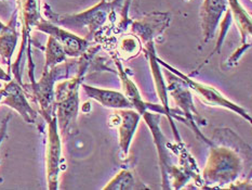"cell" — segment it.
I'll return each instance as SVG.
<instances>
[{
	"instance_id": "cell-1",
	"label": "cell",
	"mask_w": 252,
	"mask_h": 190,
	"mask_svg": "<svg viewBox=\"0 0 252 190\" xmlns=\"http://www.w3.org/2000/svg\"><path fill=\"white\" fill-rule=\"evenodd\" d=\"M210 154L202 172V183L210 188L232 185L244 170V159L235 146L228 147L211 140Z\"/></svg>"
},
{
	"instance_id": "cell-2",
	"label": "cell",
	"mask_w": 252,
	"mask_h": 190,
	"mask_svg": "<svg viewBox=\"0 0 252 190\" xmlns=\"http://www.w3.org/2000/svg\"><path fill=\"white\" fill-rule=\"evenodd\" d=\"M85 68L76 77L58 84L54 89V111L59 130L62 135L74 132L79 110V87L81 86Z\"/></svg>"
},
{
	"instance_id": "cell-3",
	"label": "cell",
	"mask_w": 252,
	"mask_h": 190,
	"mask_svg": "<svg viewBox=\"0 0 252 190\" xmlns=\"http://www.w3.org/2000/svg\"><path fill=\"white\" fill-rule=\"evenodd\" d=\"M157 61L159 62L162 67H165L169 71V72L173 73L175 76H178L179 78L182 79L186 84V86H188L189 89L194 90L196 92V95L198 96L202 100V102L206 103V105L227 109V110H231L235 113L239 114L240 116L244 117L245 119H247L249 123H251V116L249 115V113L246 111L244 108L239 107L238 105L232 102L231 100H228L225 96L222 95L220 91L215 88V87L204 84V83H198V81H196L193 78H190V76L184 75L183 73H181L179 70L174 69L173 67H171V65L167 64L165 61H163V60L159 59L158 57H157Z\"/></svg>"
},
{
	"instance_id": "cell-4",
	"label": "cell",
	"mask_w": 252,
	"mask_h": 190,
	"mask_svg": "<svg viewBox=\"0 0 252 190\" xmlns=\"http://www.w3.org/2000/svg\"><path fill=\"white\" fill-rule=\"evenodd\" d=\"M48 136L46 147V171L49 190L59 189V177L61 172L62 144L56 114L47 119Z\"/></svg>"
},
{
	"instance_id": "cell-5",
	"label": "cell",
	"mask_w": 252,
	"mask_h": 190,
	"mask_svg": "<svg viewBox=\"0 0 252 190\" xmlns=\"http://www.w3.org/2000/svg\"><path fill=\"white\" fill-rule=\"evenodd\" d=\"M167 91L170 92V95H171L174 101L177 102V105L182 109V114L180 115V121H183L184 123L188 124L196 133L197 136H199L206 144L210 145L211 140L207 139L198 128V124L201 123L197 121L199 118V115L194 107V102L193 99H191V94L189 87L186 86L182 79L174 75L173 80L170 81L169 85H167Z\"/></svg>"
},
{
	"instance_id": "cell-6",
	"label": "cell",
	"mask_w": 252,
	"mask_h": 190,
	"mask_svg": "<svg viewBox=\"0 0 252 190\" xmlns=\"http://www.w3.org/2000/svg\"><path fill=\"white\" fill-rule=\"evenodd\" d=\"M142 117L144 118L145 123L147 124V126L150 127L153 138H154V143L157 147L158 150V156H159V163H160V170L162 174V185L163 188L168 189L169 187V178L171 177L174 166L171 163V157L169 155V148H168V141L166 140L165 136H163L161 129H160V125L159 121L161 117L160 113H154V111L151 110H146L143 114H142Z\"/></svg>"
},
{
	"instance_id": "cell-7",
	"label": "cell",
	"mask_w": 252,
	"mask_h": 190,
	"mask_svg": "<svg viewBox=\"0 0 252 190\" xmlns=\"http://www.w3.org/2000/svg\"><path fill=\"white\" fill-rule=\"evenodd\" d=\"M37 29L46 33V34H49V36H52L54 39H57L60 45L63 47L66 56L78 58L86 54L88 49H89L90 42L86 38L78 37L73 33L63 30L54 24L48 23V22H41L40 24L37 25Z\"/></svg>"
},
{
	"instance_id": "cell-8",
	"label": "cell",
	"mask_w": 252,
	"mask_h": 190,
	"mask_svg": "<svg viewBox=\"0 0 252 190\" xmlns=\"http://www.w3.org/2000/svg\"><path fill=\"white\" fill-rule=\"evenodd\" d=\"M141 114L133 109H117L111 116V124L118 129L119 147L125 155H128L131 143L139 126Z\"/></svg>"
},
{
	"instance_id": "cell-9",
	"label": "cell",
	"mask_w": 252,
	"mask_h": 190,
	"mask_svg": "<svg viewBox=\"0 0 252 190\" xmlns=\"http://www.w3.org/2000/svg\"><path fill=\"white\" fill-rule=\"evenodd\" d=\"M106 10V8H103V5H97V7L81 14L62 16L61 19H57L54 21H56L58 24L66 26L67 29L72 30L87 27V29L89 30V34H88V36H90L103 24V22L105 21V18L107 15Z\"/></svg>"
},
{
	"instance_id": "cell-10",
	"label": "cell",
	"mask_w": 252,
	"mask_h": 190,
	"mask_svg": "<svg viewBox=\"0 0 252 190\" xmlns=\"http://www.w3.org/2000/svg\"><path fill=\"white\" fill-rule=\"evenodd\" d=\"M4 96L1 103L14 109L27 123H34L37 117V112L32 109L26 99L23 89L16 81L11 79L3 87Z\"/></svg>"
},
{
	"instance_id": "cell-11",
	"label": "cell",
	"mask_w": 252,
	"mask_h": 190,
	"mask_svg": "<svg viewBox=\"0 0 252 190\" xmlns=\"http://www.w3.org/2000/svg\"><path fill=\"white\" fill-rule=\"evenodd\" d=\"M227 0H205L201 10V27L204 43L215 37L221 16L226 9Z\"/></svg>"
},
{
	"instance_id": "cell-12",
	"label": "cell",
	"mask_w": 252,
	"mask_h": 190,
	"mask_svg": "<svg viewBox=\"0 0 252 190\" xmlns=\"http://www.w3.org/2000/svg\"><path fill=\"white\" fill-rule=\"evenodd\" d=\"M84 91L90 99L95 100L103 107L108 109H132L128 98L124 95V92H119L111 89L96 88L87 84H81Z\"/></svg>"
},
{
	"instance_id": "cell-13",
	"label": "cell",
	"mask_w": 252,
	"mask_h": 190,
	"mask_svg": "<svg viewBox=\"0 0 252 190\" xmlns=\"http://www.w3.org/2000/svg\"><path fill=\"white\" fill-rule=\"evenodd\" d=\"M0 56L3 63L10 64L11 57L14 52L18 41V34H16L14 26H4L3 30L0 32Z\"/></svg>"
},
{
	"instance_id": "cell-14",
	"label": "cell",
	"mask_w": 252,
	"mask_h": 190,
	"mask_svg": "<svg viewBox=\"0 0 252 190\" xmlns=\"http://www.w3.org/2000/svg\"><path fill=\"white\" fill-rule=\"evenodd\" d=\"M65 60H66V53L63 47L52 36H49L46 46V63L43 70H50L63 63Z\"/></svg>"
},
{
	"instance_id": "cell-15",
	"label": "cell",
	"mask_w": 252,
	"mask_h": 190,
	"mask_svg": "<svg viewBox=\"0 0 252 190\" xmlns=\"http://www.w3.org/2000/svg\"><path fill=\"white\" fill-rule=\"evenodd\" d=\"M135 178L128 170H122L108 182L104 190H132L135 189Z\"/></svg>"
},
{
	"instance_id": "cell-16",
	"label": "cell",
	"mask_w": 252,
	"mask_h": 190,
	"mask_svg": "<svg viewBox=\"0 0 252 190\" xmlns=\"http://www.w3.org/2000/svg\"><path fill=\"white\" fill-rule=\"evenodd\" d=\"M140 42L135 39V38H126L119 45V50L125 54H130V56H133V53L138 54L141 50Z\"/></svg>"
},
{
	"instance_id": "cell-17",
	"label": "cell",
	"mask_w": 252,
	"mask_h": 190,
	"mask_svg": "<svg viewBox=\"0 0 252 190\" xmlns=\"http://www.w3.org/2000/svg\"><path fill=\"white\" fill-rule=\"evenodd\" d=\"M10 118H11V115L5 116V117L2 119L1 125H0V146H1L4 137H5V136H7L8 123H9V121H10ZM0 163H1V160H0Z\"/></svg>"
},
{
	"instance_id": "cell-18",
	"label": "cell",
	"mask_w": 252,
	"mask_h": 190,
	"mask_svg": "<svg viewBox=\"0 0 252 190\" xmlns=\"http://www.w3.org/2000/svg\"><path fill=\"white\" fill-rule=\"evenodd\" d=\"M0 80L7 81V83L11 80V76L8 73H5L1 67H0Z\"/></svg>"
},
{
	"instance_id": "cell-19",
	"label": "cell",
	"mask_w": 252,
	"mask_h": 190,
	"mask_svg": "<svg viewBox=\"0 0 252 190\" xmlns=\"http://www.w3.org/2000/svg\"><path fill=\"white\" fill-rule=\"evenodd\" d=\"M3 96H4V89H0V103H1L2 99H3Z\"/></svg>"
},
{
	"instance_id": "cell-20",
	"label": "cell",
	"mask_w": 252,
	"mask_h": 190,
	"mask_svg": "<svg viewBox=\"0 0 252 190\" xmlns=\"http://www.w3.org/2000/svg\"><path fill=\"white\" fill-rule=\"evenodd\" d=\"M3 27H4V25L1 23V22H0V32L3 30Z\"/></svg>"
}]
</instances>
